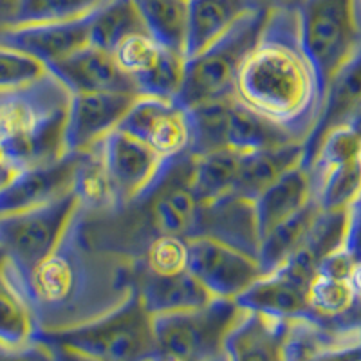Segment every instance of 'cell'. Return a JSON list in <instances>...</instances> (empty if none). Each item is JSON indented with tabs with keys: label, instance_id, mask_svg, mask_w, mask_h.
<instances>
[{
	"label": "cell",
	"instance_id": "obj_1",
	"mask_svg": "<svg viewBox=\"0 0 361 361\" xmlns=\"http://www.w3.org/2000/svg\"><path fill=\"white\" fill-rule=\"evenodd\" d=\"M135 273L137 257L96 240L89 212L78 204L53 253L25 282L15 276L33 309L37 334H53L121 307L135 293Z\"/></svg>",
	"mask_w": 361,
	"mask_h": 361
},
{
	"label": "cell",
	"instance_id": "obj_2",
	"mask_svg": "<svg viewBox=\"0 0 361 361\" xmlns=\"http://www.w3.org/2000/svg\"><path fill=\"white\" fill-rule=\"evenodd\" d=\"M231 98L305 143L324 92L300 42L296 9H269L259 40L240 66Z\"/></svg>",
	"mask_w": 361,
	"mask_h": 361
},
{
	"label": "cell",
	"instance_id": "obj_3",
	"mask_svg": "<svg viewBox=\"0 0 361 361\" xmlns=\"http://www.w3.org/2000/svg\"><path fill=\"white\" fill-rule=\"evenodd\" d=\"M71 90L54 74L11 90H0V143L18 169L63 159Z\"/></svg>",
	"mask_w": 361,
	"mask_h": 361
},
{
	"label": "cell",
	"instance_id": "obj_4",
	"mask_svg": "<svg viewBox=\"0 0 361 361\" xmlns=\"http://www.w3.org/2000/svg\"><path fill=\"white\" fill-rule=\"evenodd\" d=\"M296 18L302 47L325 92L361 51V0H302Z\"/></svg>",
	"mask_w": 361,
	"mask_h": 361
},
{
	"label": "cell",
	"instance_id": "obj_5",
	"mask_svg": "<svg viewBox=\"0 0 361 361\" xmlns=\"http://www.w3.org/2000/svg\"><path fill=\"white\" fill-rule=\"evenodd\" d=\"M267 15L269 9L266 8L250 13L204 51L186 58L185 80L177 102L193 107L204 102L231 98L240 66L259 40Z\"/></svg>",
	"mask_w": 361,
	"mask_h": 361
},
{
	"label": "cell",
	"instance_id": "obj_6",
	"mask_svg": "<svg viewBox=\"0 0 361 361\" xmlns=\"http://www.w3.org/2000/svg\"><path fill=\"white\" fill-rule=\"evenodd\" d=\"M37 338L67 345L105 361H141L157 353L154 316L141 302L137 291L121 307L90 324Z\"/></svg>",
	"mask_w": 361,
	"mask_h": 361
},
{
	"label": "cell",
	"instance_id": "obj_7",
	"mask_svg": "<svg viewBox=\"0 0 361 361\" xmlns=\"http://www.w3.org/2000/svg\"><path fill=\"white\" fill-rule=\"evenodd\" d=\"M78 204L71 192L37 208L0 214V255L22 282L53 253Z\"/></svg>",
	"mask_w": 361,
	"mask_h": 361
},
{
	"label": "cell",
	"instance_id": "obj_8",
	"mask_svg": "<svg viewBox=\"0 0 361 361\" xmlns=\"http://www.w3.org/2000/svg\"><path fill=\"white\" fill-rule=\"evenodd\" d=\"M246 309L233 298H214L190 311L154 316L157 350L186 361H209L224 354L226 338Z\"/></svg>",
	"mask_w": 361,
	"mask_h": 361
},
{
	"label": "cell",
	"instance_id": "obj_9",
	"mask_svg": "<svg viewBox=\"0 0 361 361\" xmlns=\"http://www.w3.org/2000/svg\"><path fill=\"white\" fill-rule=\"evenodd\" d=\"M99 147L116 208L147 201L172 166V161L121 128L105 135Z\"/></svg>",
	"mask_w": 361,
	"mask_h": 361
},
{
	"label": "cell",
	"instance_id": "obj_10",
	"mask_svg": "<svg viewBox=\"0 0 361 361\" xmlns=\"http://www.w3.org/2000/svg\"><path fill=\"white\" fill-rule=\"evenodd\" d=\"M118 128L147 143L164 159L173 161L190 154V111L177 99L141 94Z\"/></svg>",
	"mask_w": 361,
	"mask_h": 361
},
{
	"label": "cell",
	"instance_id": "obj_11",
	"mask_svg": "<svg viewBox=\"0 0 361 361\" xmlns=\"http://www.w3.org/2000/svg\"><path fill=\"white\" fill-rule=\"evenodd\" d=\"M186 269L217 298H237L264 275L259 260L208 237L188 238Z\"/></svg>",
	"mask_w": 361,
	"mask_h": 361
},
{
	"label": "cell",
	"instance_id": "obj_12",
	"mask_svg": "<svg viewBox=\"0 0 361 361\" xmlns=\"http://www.w3.org/2000/svg\"><path fill=\"white\" fill-rule=\"evenodd\" d=\"M192 237H208L259 260L260 231L255 202L228 193L199 206Z\"/></svg>",
	"mask_w": 361,
	"mask_h": 361
},
{
	"label": "cell",
	"instance_id": "obj_13",
	"mask_svg": "<svg viewBox=\"0 0 361 361\" xmlns=\"http://www.w3.org/2000/svg\"><path fill=\"white\" fill-rule=\"evenodd\" d=\"M141 94L132 92H82L71 96L67 114V148L82 152L119 127Z\"/></svg>",
	"mask_w": 361,
	"mask_h": 361
},
{
	"label": "cell",
	"instance_id": "obj_14",
	"mask_svg": "<svg viewBox=\"0 0 361 361\" xmlns=\"http://www.w3.org/2000/svg\"><path fill=\"white\" fill-rule=\"evenodd\" d=\"M89 44L90 15L74 20L18 24L0 33V45L37 58L45 67Z\"/></svg>",
	"mask_w": 361,
	"mask_h": 361
},
{
	"label": "cell",
	"instance_id": "obj_15",
	"mask_svg": "<svg viewBox=\"0 0 361 361\" xmlns=\"http://www.w3.org/2000/svg\"><path fill=\"white\" fill-rule=\"evenodd\" d=\"M71 94L82 92H132L140 94L134 80L116 62L114 54L89 44L47 67Z\"/></svg>",
	"mask_w": 361,
	"mask_h": 361
},
{
	"label": "cell",
	"instance_id": "obj_16",
	"mask_svg": "<svg viewBox=\"0 0 361 361\" xmlns=\"http://www.w3.org/2000/svg\"><path fill=\"white\" fill-rule=\"evenodd\" d=\"M78 159V152H69L53 164L18 172L0 190V214L37 208L74 192Z\"/></svg>",
	"mask_w": 361,
	"mask_h": 361
},
{
	"label": "cell",
	"instance_id": "obj_17",
	"mask_svg": "<svg viewBox=\"0 0 361 361\" xmlns=\"http://www.w3.org/2000/svg\"><path fill=\"white\" fill-rule=\"evenodd\" d=\"M286 361H361V325L293 318Z\"/></svg>",
	"mask_w": 361,
	"mask_h": 361
},
{
	"label": "cell",
	"instance_id": "obj_18",
	"mask_svg": "<svg viewBox=\"0 0 361 361\" xmlns=\"http://www.w3.org/2000/svg\"><path fill=\"white\" fill-rule=\"evenodd\" d=\"M293 320L247 311L226 338L230 361H286Z\"/></svg>",
	"mask_w": 361,
	"mask_h": 361
},
{
	"label": "cell",
	"instance_id": "obj_19",
	"mask_svg": "<svg viewBox=\"0 0 361 361\" xmlns=\"http://www.w3.org/2000/svg\"><path fill=\"white\" fill-rule=\"evenodd\" d=\"M361 105V51L350 60L340 73L329 83L322 99V107L318 119L311 134L304 143V161L307 166L314 157L316 150L322 141L327 137L334 128L343 127L350 121L354 112Z\"/></svg>",
	"mask_w": 361,
	"mask_h": 361
},
{
	"label": "cell",
	"instance_id": "obj_20",
	"mask_svg": "<svg viewBox=\"0 0 361 361\" xmlns=\"http://www.w3.org/2000/svg\"><path fill=\"white\" fill-rule=\"evenodd\" d=\"M135 291L152 316L190 311L217 298L188 269L172 275H154L140 266L135 273Z\"/></svg>",
	"mask_w": 361,
	"mask_h": 361
},
{
	"label": "cell",
	"instance_id": "obj_21",
	"mask_svg": "<svg viewBox=\"0 0 361 361\" xmlns=\"http://www.w3.org/2000/svg\"><path fill=\"white\" fill-rule=\"evenodd\" d=\"M307 293V286L289 279L280 269H273L255 280L250 288L235 300L240 307L247 309V311L280 316V318H289V320L293 318L311 320Z\"/></svg>",
	"mask_w": 361,
	"mask_h": 361
},
{
	"label": "cell",
	"instance_id": "obj_22",
	"mask_svg": "<svg viewBox=\"0 0 361 361\" xmlns=\"http://www.w3.org/2000/svg\"><path fill=\"white\" fill-rule=\"evenodd\" d=\"M314 199V186L307 166L296 164L255 199L260 238Z\"/></svg>",
	"mask_w": 361,
	"mask_h": 361
},
{
	"label": "cell",
	"instance_id": "obj_23",
	"mask_svg": "<svg viewBox=\"0 0 361 361\" xmlns=\"http://www.w3.org/2000/svg\"><path fill=\"white\" fill-rule=\"evenodd\" d=\"M304 161V143H288L280 147L240 152L237 177L231 193L253 201L273 185L282 173Z\"/></svg>",
	"mask_w": 361,
	"mask_h": 361
},
{
	"label": "cell",
	"instance_id": "obj_24",
	"mask_svg": "<svg viewBox=\"0 0 361 361\" xmlns=\"http://www.w3.org/2000/svg\"><path fill=\"white\" fill-rule=\"evenodd\" d=\"M257 9L253 0H188L186 58L204 51Z\"/></svg>",
	"mask_w": 361,
	"mask_h": 361
},
{
	"label": "cell",
	"instance_id": "obj_25",
	"mask_svg": "<svg viewBox=\"0 0 361 361\" xmlns=\"http://www.w3.org/2000/svg\"><path fill=\"white\" fill-rule=\"evenodd\" d=\"M314 199L324 212H347L361 201V156L307 166Z\"/></svg>",
	"mask_w": 361,
	"mask_h": 361
},
{
	"label": "cell",
	"instance_id": "obj_26",
	"mask_svg": "<svg viewBox=\"0 0 361 361\" xmlns=\"http://www.w3.org/2000/svg\"><path fill=\"white\" fill-rule=\"evenodd\" d=\"M37 322L17 276L0 255V345L22 347L37 338Z\"/></svg>",
	"mask_w": 361,
	"mask_h": 361
},
{
	"label": "cell",
	"instance_id": "obj_27",
	"mask_svg": "<svg viewBox=\"0 0 361 361\" xmlns=\"http://www.w3.org/2000/svg\"><path fill=\"white\" fill-rule=\"evenodd\" d=\"M148 33L134 0H105L90 13V44L114 53L135 35Z\"/></svg>",
	"mask_w": 361,
	"mask_h": 361
},
{
	"label": "cell",
	"instance_id": "obj_28",
	"mask_svg": "<svg viewBox=\"0 0 361 361\" xmlns=\"http://www.w3.org/2000/svg\"><path fill=\"white\" fill-rule=\"evenodd\" d=\"M300 143L276 123L257 114L240 102L231 98L230 119H228V148L237 152H253L264 148Z\"/></svg>",
	"mask_w": 361,
	"mask_h": 361
},
{
	"label": "cell",
	"instance_id": "obj_29",
	"mask_svg": "<svg viewBox=\"0 0 361 361\" xmlns=\"http://www.w3.org/2000/svg\"><path fill=\"white\" fill-rule=\"evenodd\" d=\"M320 214V204L316 202V199H312L305 208L300 209L298 214L276 224L273 230L267 231L260 238L259 264L264 273H269L279 267L283 260L289 259L304 244Z\"/></svg>",
	"mask_w": 361,
	"mask_h": 361
},
{
	"label": "cell",
	"instance_id": "obj_30",
	"mask_svg": "<svg viewBox=\"0 0 361 361\" xmlns=\"http://www.w3.org/2000/svg\"><path fill=\"white\" fill-rule=\"evenodd\" d=\"M148 35L186 58L188 0H134Z\"/></svg>",
	"mask_w": 361,
	"mask_h": 361
},
{
	"label": "cell",
	"instance_id": "obj_31",
	"mask_svg": "<svg viewBox=\"0 0 361 361\" xmlns=\"http://www.w3.org/2000/svg\"><path fill=\"white\" fill-rule=\"evenodd\" d=\"M238 159H240V152L231 148L193 157L190 190L199 204L217 201L231 193L235 177H237Z\"/></svg>",
	"mask_w": 361,
	"mask_h": 361
},
{
	"label": "cell",
	"instance_id": "obj_32",
	"mask_svg": "<svg viewBox=\"0 0 361 361\" xmlns=\"http://www.w3.org/2000/svg\"><path fill=\"white\" fill-rule=\"evenodd\" d=\"M309 316L312 322L333 325L340 324V318L349 314L357 305L356 295L350 288L349 279L327 275L316 271L307 293Z\"/></svg>",
	"mask_w": 361,
	"mask_h": 361
},
{
	"label": "cell",
	"instance_id": "obj_33",
	"mask_svg": "<svg viewBox=\"0 0 361 361\" xmlns=\"http://www.w3.org/2000/svg\"><path fill=\"white\" fill-rule=\"evenodd\" d=\"M231 98L214 99L188 107L192 121L190 156L197 157L228 148V119Z\"/></svg>",
	"mask_w": 361,
	"mask_h": 361
},
{
	"label": "cell",
	"instance_id": "obj_34",
	"mask_svg": "<svg viewBox=\"0 0 361 361\" xmlns=\"http://www.w3.org/2000/svg\"><path fill=\"white\" fill-rule=\"evenodd\" d=\"M188 238L156 235L140 255V266L154 275H172L186 269Z\"/></svg>",
	"mask_w": 361,
	"mask_h": 361
},
{
	"label": "cell",
	"instance_id": "obj_35",
	"mask_svg": "<svg viewBox=\"0 0 361 361\" xmlns=\"http://www.w3.org/2000/svg\"><path fill=\"white\" fill-rule=\"evenodd\" d=\"M105 0H22L18 24L74 20L90 15Z\"/></svg>",
	"mask_w": 361,
	"mask_h": 361
},
{
	"label": "cell",
	"instance_id": "obj_36",
	"mask_svg": "<svg viewBox=\"0 0 361 361\" xmlns=\"http://www.w3.org/2000/svg\"><path fill=\"white\" fill-rule=\"evenodd\" d=\"M49 73L37 58L0 45V90H11L38 82Z\"/></svg>",
	"mask_w": 361,
	"mask_h": 361
},
{
	"label": "cell",
	"instance_id": "obj_37",
	"mask_svg": "<svg viewBox=\"0 0 361 361\" xmlns=\"http://www.w3.org/2000/svg\"><path fill=\"white\" fill-rule=\"evenodd\" d=\"M0 361H53V349L40 338H35L22 347L0 345Z\"/></svg>",
	"mask_w": 361,
	"mask_h": 361
},
{
	"label": "cell",
	"instance_id": "obj_38",
	"mask_svg": "<svg viewBox=\"0 0 361 361\" xmlns=\"http://www.w3.org/2000/svg\"><path fill=\"white\" fill-rule=\"evenodd\" d=\"M345 251L353 257L354 262L361 260V201H357L349 209V222H347V235L343 243Z\"/></svg>",
	"mask_w": 361,
	"mask_h": 361
},
{
	"label": "cell",
	"instance_id": "obj_39",
	"mask_svg": "<svg viewBox=\"0 0 361 361\" xmlns=\"http://www.w3.org/2000/svg\"><path fill=\"white\" fill-rule=\"evenodd\" d=\"M45 341V340H44ZM53 349V361H105L102 357L90 356V354L82 353V350L71 349L67 345L53 343V341H47Z\"/></svg>",
	"mask_w": 361,
	"mask_h": 361
},
{
	"label": "cell",
	"instance_id": "obj_40",
	"mask_svg": "<svg viewBox=\"0 0 361 361\" xmlns=\"http://www.w3.org/2000/svg\"><path fill=\"white\" fill-rule=\"evenodd\" d=\"M22 0H0V33L17 25Z\"/></svg>",
	"mask_w": 361,
	"mask_h": 361
},
{
	"label": "cell",
	"instance_id": "obj_41",
	"mask_svg": "<svg viewBox=\"0 0 361 361\" xmlns=\"http://www.w3.org/2000/svg\"><path fill=\"white\" fill-rule=\"evenodd\" d=\"M18 172H22L18 169V164L11 159V156L8 154L4 145L0 143V190L4 188Z\"/></svg>",
	"mask_w": 361,
	"mask_h": 361
},
{
	"label": "cell",
	"instance_id": "obj_42",
	"mask_svg": "<svg viewBox=\"0 0 361 361\" xmlns=\"http://www.w3.org/2000/svg\"><path fill=\"white\" fill-rule=\"evenodd\" d=\"M253 2L266 9H296L302 0H253Z\"/></svg>",
	"mask_w": 361,
	"mask_h": 361
},
{
	"label": "cell",
	"instance_id": "obj_43",
	"mask_svg": "<svg viewBox=\"0 0 361 361\" xmlns=\"http://www.w3.org/2000/svg\"><path fill=\"white\" fill-rule=\"evenodd\" d=\"M349 283L350 288H353L354 295H356L357 304H361V260L360 262H354L353 271H350L349 275Z\"/></svg>",
	"mask_w": 361,
	"mask_h": 361
},
{
	"label": "cell",
	"instance_id": "obj_44",
	"mask_svg": "<svg viewBox=\"0 0 361 361\" xmlns=\"http://www.w3.org/2000/svg\"><path fill=\"white\" fill-rule=\"evenodd\" d=\"M141 361H186V360H180V357H177V356H170V354H164V353H159V350H157V353H154L152 356H148V357H145V360H141ZM209 361H230V357H228V354H221V356H217V357H214V360H209Z\"/></svg>",
	"mask_w": 361,
	"mask_h": 361
},
{
	"label": "cell",
	"instance_id": "obj_45",
	"mask_svg": "<svg viewBox=\"0 0 361 361\" xmlns=\"http://www.w3.org/2000/svg\"><path fill=\"white\" fill-rule=\"evenodd\" d=\"M347 127L353 128V130L356 132V134L361 137V105H360V109H357V111L354 112V116H353V118H350V121H349V123H347Z\"/></svg>",
	"mask_w": 361,
	"mask_h": 361
}]
</instances>
